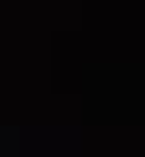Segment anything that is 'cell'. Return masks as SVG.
Here are the masks:
<instances>
[]
</instances>
